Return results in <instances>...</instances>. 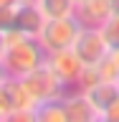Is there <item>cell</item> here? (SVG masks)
Listing matches in <instances>:
<instances>
[{
  "instance_id": "obj_12",
  "label": "cell",
  "mask_w": 119,
  "mask_h": 122,
  "mask_svg": "<svg viewBox=\"0 0 119 122\" xmlns=\"http://www.w3.org/2000/svg\"><path fill=\"white\" fill-rule=\"evenodd\" d=\"M15 114V102L10 92V76L5 81H0V122H10Z\"/></svg>"
},
{
  "instance_id": "obj_6",
  "label": "cell",
  "mask_w": 119,
  "mask_h": 122,
  "mask_svg": "<svg viewBox=\"0 0 119 122\" xmlns=\"http://www.w3.org/2000/svg\"><path fill=\"white\" fill-rule=\"evenodd\" d=\"M114 3L109 0H76V18L84 28H101L104 20L112 15Z\"/></svg>"
},
{
  "instance_id": "obj_18",
  "label": "cell",
  "mask_w": 119,
  "mask_h": 122,
  "mask_svg": "<svg viewBox=\"0 0 119 122\" xmlns=\"http://www.w3.org/2000/svg\"><path fill=\"white\" fill-rule=\"evenodd\" d=\"M5 79H8V71H5V64L0 61V81H5Z\"/></svg>"
},
{
  "instance_id": "obj_13",
  "label": "cell",
  "mask_w": 119,
  "mask_h": 122,
  "mask_svg": "<svg viewBox=\"0 0 119 122\" xmlns=\"http://www.w3.org/2000/svg\"><path fill=\"white\" fill-rule=\"evenodd\" d=\"M101 33H104L106 43H109V48H119V5H114L112 15L104 20V25H101Z\"/></svg>"
},
{
  "instance_id": "obj_10",
  "label": "cell",
  "mask_w": 119,
  "mask_h": 122,
  "mask_svg": "<svg viewBox=\"0 0 119 122\" xmlns=\"http://www.w3.org/2000/svg\"><path fill=\"white\" fill-rule=\"evenodd\" d=\"M36 122H68L66 107H63V94L51 102H43V104L36 107Z\"/></svg>"
},
{
  "instance_id": "obj_19",
  "label": "cell",
  "mask_w": 119,
  "mask_h": 122,
  "mask_svg": "<svg viewBox=\"0 0 119 122\" xmlns=\"http://www.w3.org/2000/svg\"><path fill=\"white\" fill-rule=\"evenodd\" d=\"M15 3H18V5H33L36 0H15Z\"/></svg>"
},
{
  "instance_id": "obj_5",
  "label": "cell",
  "mask_w": 119,
  "mask_h": 122,
  "mask_svg": "<svg viewBox=\"0 0 119 122\" xmlns=\"http://www.w3.org/2000/svg\"><path fill=\"white\" fill-rule=\"evenodd\" d=\"M74 51L81 59L84 66H91V64H99L104 56H109L112 48L106 43L101 28H84L79 33V38H76V43H74Z\"/></svg>"
},
{
  "instance_id": "obj_11",
  "label": "cell",
  "mask_w": 119,
  "mask_h": 122,
  "mask_svg": "<svg viewBox=\"0 0 119 122\" xmlns=\"http://www.w3.org/2000/svg\"><path fill=\"white\" fill-rule=\"evenodd\" d=\"M36 5L46 18H61V15L76 13V0H36Z\"/></svg>"
},
{
  "instance_id": "obj_1",
  "label": "cell",
  "mask_w": 119,
  "mask_h": 122,
  "mask_svg": "<svg viewBox=\"0 0 119 122\" xmlns=\"http://www.w3.org/2000/svg\"><path fill=\"white\" fill-rule=\"evenodd\" d=\"M48 51L36 36H25L20 30H5V53H3V64H5L8 76L23 79L25 74L36 71L38 66L46 64Z\"/></svg>"
},
{
  "instance_id": "obj_21",
  "label": "cell",
  "mask_w": 119,
  "mask_h": 122,
  "mask_svg": "<svg viewBox=\"0 0 119 122\" xmlns=\"http://www.w3.org/2000/svg\"><path fill=\"white\" fill-rule=\"evenodd\" d=\"M109 3H114V5H119V0H109Z\"/></svg>"
},
{
  "instance_id": "obj_8",
  "label": "cell",
  "mask_w": 119,
  "mask_h": 122,
  "mask_svg": "<svg viewBox=\"0 0 119 122\" xmlns=\"http://www.w3.org/2000/svg\"><path fill=\"white\" fill-rule=\"evenodd\" d=\"M81 92L86 94V99L91 102V107L96 109L99 120L104 122V112L112 107V102L117 99V94H119V81L104 79V81H96V84H91V86H86V89H81Z\"/></svg>"
},
{
  "instance_id": "obj_7",
  "label": "cell",
  "mask_w": 119,
  "mask_h": 122,
  "mask_svg": "<svg viewBox=\"0 0 119 122\" xmlns=\"http://www.w3.org/2000/svg\"><path fill=\"white\" fill-rule=\"evenodd\" d=\"M63 107H66L68 122H101L96 109L91 107V102L86 99V94L79 86L63 92Z\"/></svg>"
},
{
  "instance_id": "obj_4",
  "label": "cell",
  "mask_w": 119,
  "mask_h": 122,
  "mask_svg": "<svg viewBox=\"0 0 119 122\" xmlns=\"http://www.w3.org/2000/svg\"><path fill=\"white\" fill-rule=\"evenodd\" d=\"M46 66L56 74V79L63 84V89H76V86H79V79H81L84 64H81V59L76 56L74 48L51 51L48 56H46Z\"/></svg>"
},
{
  "instance_id": "obj_14",
  "label": "cell",
  "mask_w": 119,
  "mask_h": 122,
  "mask_svg": "<svg viewBox=\"0 0 119 122\" xmlns=\"http://www.w3.org/2000/svg\"><path fill=\"white\" fill-rule=\"evenodd\" d=\"M15 8H18V3L0 5V30H3V33L13 28V23H15Z\"/></svg>"
},
{
  "instance_id": "obj_2",
  "label": "cell",
  "mask_w": 119,
  "mask_h": 122,
  "mask_svg": "<svg viewBox=\"0 0 119 122\" xmlns=\"http://www.w3.org/2000/svg\"><path fill=\"white\" fill-rule=\"evenodd\" d=\"M81 30L84 25L76 15H61V18H46L36 38L51 53V51H61V48H74Z\"/></svg>"
},
{
  "instance_id": "obj_9",
  "label": "cell",
  "mask_w": 119,
  "mask_h": 122,
  "mask_svg": "<svg viewBox=\"0 0 119 122\" xmlns=\"http://www.w3.org/2000/svg\"><path fill=\"white\" fill-rule=\"evenodd\" d=\"M43 20H46V15L41 13V8L36 3L33 5H18L15 8V23L10 30H20L25 36H38Z\"/></svg>"
},
{
  "instance_id": "obj_17",
  "label": "cell",
  "mask_w": 119,
  "mask_h": 122,
  "mask_svg": "<svg viewBox=\"0 0 119 122\" xmlns=\"http://www.w3.org/2000/svg\"><path fill=\"white\" fill-rule=\"evenodd\" d=\"M3 53H5V33L0 30V61H3Z\"/></svg>"
},
{
  "instance_id": "obj_20",
  "label": "cell",
  "mask_w": 119,
  "mask_h": 122,
  "mask_svg": "<svg viewBox=\"0 0 119 122\" xmlns=\"http://www.w3.org/2000/svg\"><path fill=\"white\" fill-rule=\"evenodd\" d=\"M10 3H15V0H0V5H10Z\"/></svg>"
},
{
  "instance_id": "obj_3",
  "label": "cell",
  "mask_w": 119,
  "mask_h": 122,
  "mask_svg": "<svg viewBox=\"0 0 119 122\" xmlns=\"http://www.w3.org/2000/svg\"><path fill=\"white\" fill-rule=\"evenodd\" d=\"M20 81H23V86H25V92L30 94V99L36 102V107L43 104V102H51V99L61 97V94L66 92V89H63V84L56 79V74H53L46 64H43V66H38L36 71L25 74Z\"/></svg>"
},
{
  "instance_id": "obj_16",
  "label": "cell",
  "mask_w": 119,
  "mask_h": 122,
  "mask_svg": "<svg viewBox=\"0 0 119 122\" xmlns=\"http://www.w3.org/2000/svg\"><path fill=\"white\" fill-rule=\"evenodd\" d=\"M109 56H112V61H114V71H117V81H119V48H112Z\"/></svg>"
},
{
  "instance_id": "obj_15",
  "label": "cell",
  "mask_w": 119,
  "mask_h": 122,
  "mask_svg": "<svg viewBox=\"0 0 119 122\" xmlns=\"http://www.w3.org/2000/svg\"><path fill=\"white\" fill-rule=\"evenodd\" d=\"M104 122H119V94H117V99L112 102V107L104 112Z\"/></svg>"
}]
</instances>
